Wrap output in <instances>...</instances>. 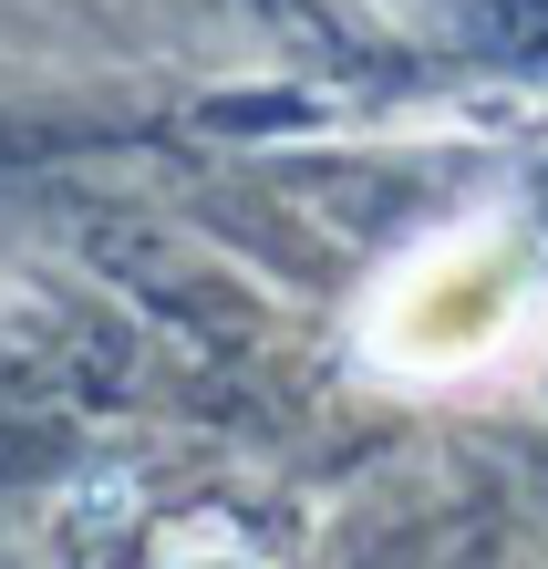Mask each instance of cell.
Returning <instances> with one entry per match:
<instances>
[{
  "label": "cell",
  "mask_w": 548,
  "mask_h": 569,
  "mask_svg": "<svg viewBox=\"0 0 548 569\" xmlns=\"http://www.w3.org/2000/svg\"><path fill=\"white\" fill-rule=\"evenodd\" d=\"M538 300V270L507 228H456V239H425L415 259H393V280L372 290L362 342L393 373H476L518 342Z\"/></svg>",
  "instance_id": "6da1fadb"
}]
</instances>
